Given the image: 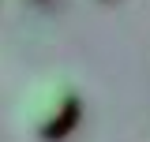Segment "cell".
I'll return each mask as SVG.
<instances>
[{
  "mask_svg": "<svg viewBox=\"0 0 150 142\" xmlns=\"http://www.w3.org/2000/svg\"><path fill=\"white\" fill-rule=\"evenodd\" d=\"M26 4H38V0H26Z\"/></svg>",
  "mask_w": 150,
  "mask_h": 142,
  "instance_id": "obj_2",
  "label": "cell"
},
{
  "mask_svg": "<svg viewBox=\"0 0 150 142\" xmlns=\"http://www.w3.org/2000/svg\"><path fill=\"white\" fill-rule=\"evenodd\" d=\"M83 116V97L68 75H45L19 101V127L38 142L68 138Z\"/></svg>",
  "mask_w": 150,
  "mask_h": 142,
  "instance_id": "obj_1",
  "label": "cell"
}]
</instances>
